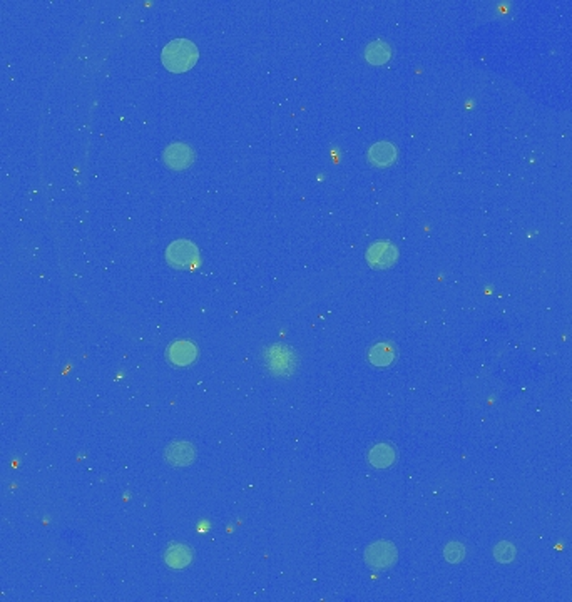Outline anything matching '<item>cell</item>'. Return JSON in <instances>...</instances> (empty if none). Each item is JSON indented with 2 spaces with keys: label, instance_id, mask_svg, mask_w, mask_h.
Here are the masks:
<instances>
[{
  "label": "cell",
  "instance_id": "1",
  "mask_svg": "<svg viewBox=\"0 0 572 602\" xmlns=\"http://www.w3.org/2000/svg\"><path fill=\"white\" fill-rule=\"evenodd\" d=\"M199 52L194 42L187 39H174L164 46L161 52V61L168 70L181 74L189 70L198 61Z\"/></svg>",
  "mask_w": 572,
  "mask_h": 602
},
{
  "label": "cell",
  "instance_id": "2",
  "mask_svg": "<svg viewBox=\"0 0 572 602\" xmlns=\"http://www.w3.org/2000/svg\"><path fill=\"white\" fill-rule=\"evenodd\" d=\"M166 261L178 270H189L199 261V251L191 241L178 239L166 249Z\"/></svg>",
  "mask_w": 572,
  "mask_h": 602
},
{
  "label": "cell",
  "instance_id": "3",
  "mask_svg": "<svg viewBox=\"0 0 572 602\" xmlns=\"http://www.w3.org/2000/svg\"><path fill=\"white\" fill-rule=\"evenodd\" d=\"M397 557H399L397 547L393 546L392 542H387V541L373 542L372 546L366 547L365 551L366 564H368L372 569H378V570L392 567V565L397 562Z\"/></svg>",
  "mask_w": 572,
  "mask_h": 602
},
{
  "label": "cell",
  "instance_id": "4",
  "mask_svg": "<svg viewBox=\"0 0 572 602\" xmlns=\"http://www.w3.org/2000/svg\"><path fill=\"white\" fill-rule=\"evenodd\" d=\"M366 263L375 270H385L390 268L393 263L399 260V249L387 241H377L365 254Z\"/></svg>",
  "mask_w": 572,
  "mask_h": 602
},
{
  "label": "cell",
  "instance_id": "5",
  "mask_svg": "<svg viewBox=\"0 0 572 602\" xmlns=\"http://www.w3.org/2000/svg\"><path fill=\"white\" fill-rule=\"evenodd\" d=\"M164 163L168 164L171 169L181 171V169L189 168L194 163V151L185 142H173L169 144L163 153Z\"/></svg>",
  "mask_w": 572,
  "mask_h": 602
},
{
  "label": "cell",
  "instance_id": "6",
  "mask_svg": "<svg viewBox=\"0 0 572 602\" xmlns=\"http://www.w3.org/2000/svg\"><path fill=\"white\" fill-rule=\"evenodd\" d=\"M266 360H268V367H270V370L275 375H281V377H285V375L293 372L294 355L292 353L290 348H285L281 345L270 348V351H268L266 355Z\"/></svg>",
  "mask_w": 572,
  "mask_h": 602
},
{
  "label": "cell",
  "instance_id": "7",
  "mask_svg": "<svg viewBox=\"0 0 572 602\" xmlns=\"http://www.w3.org/2000/svg\"><path fill=\"white\" fill-rule=\"evenodd\" d=\"M198 356L194 343L187 340H178L168 348V358L176 367H186V365L193 363Z\"/></svg>",
  "mask_w": 572,
  "mask_h": 602
},
{
  "label": "cell",
  "instance_id": "8",
  "mask_svg": "<svg viewBox=\"0 0 572 602\" xmlns=\"http://www.w3.org/2000/svg\"><path fill=\"white\" fill-rule=\"evenodd\" d=\"M164 457L174 467H185L194 460L196 450L187 441H173L171 445H168Z\"/></svg>",
  "mask_w": 572,
  "mask_h": 602
},
{
  "label": "cell",
  "instance_id": "9",
  "mask_svg": "<svg viewBox=\"0 0 572 602\" xmlns=\"http://www.w3.org/2000/svg\"><path fill=\"white\" fill-rule=\"evenodd\" d=\"M397 159V147L390 142H377L370 147L368 161L377 168H385Z\"/></svg>",
  "mask_w": 572,
  "mask_h": 602
},
{
  "label": "cell",
  "instance_id": "10",
  "mask_svg": "<svg viewBox=\"0 0 572 602\" xmlns=\"http://www.w3.org/2000/svg\"><path fill=\"white\" fill-rule=\"evenodd\" d=\"M395 458H397L395 449L387 444L375 445V447L368 452V462L377 468L390 467L392 463H395Z\"/></svg>",
  "mask_w": 572,
  "mask_h": 602
},
{
  "label": "cell",
  "instance_id": "11",
  "mask_svg": "<svg viewBox=\"0 0 572 602\" xmlns=\"http://www.w3.org/2000/svg\"><path fill=\"white\" fill-rule=\"evenodd\" d=\"M164 559H166V564L171 565L173 569H182L189 564L191 559H193V554H191L189 548L182 546V544H174V546H171L166 551Z\"/></svg>",
  "mask_w": 572,
  "mask_h": 602
},
{
  "label": "cell",
  "instance_id": "12",
  "mask_svg": "<svg viewBox=\"0 0 572 602\" xmlns=\"http://www.w3.org/2000/svg\"><path fill=\"white\" fill-rule=\"evenodd\" d=\"M368 358L375 367H387L395 360V348L390 343H377L372 350H370Z\"/></svg>",
  "mask_w": 572,
  "mask_h": 602
},
{
  "label": "cell",
  "instance_id": "13",
  "mask_svg": "<svg viewBox=\"0 0 572 602\" xmlns=\"http://www.w3.org/2000/svg\"><path fill=\"white\" fill-rule=\"evenodd\" d=\"M365 57L370 64H383L390 57V47L383 40H375L365 49Z\"/></svg>",
  "mask_w": 572,
  "mask_h": 602
},
{
  "label": "cell",
  "instance_id": "14",
  "mask_svg": "<svg viewBox=\"0 0 572 602\" xmlns=\"http://www.w3.org/2000/svg\"><path fill=\"white\" fill-rule=\"evenodd\" d=\"M445 559L449 560V562H460L464 559V554H466V548H464V546L462 544H459V542H452V544H449V546L445 547Z\"/></svg>",
  "mask_w": 572,
  "mask_h": 602
},
{
  "label": "cell",
  "instance_id": "15",
  "mask_svg": "<svg viewBox=\"0 0 572 602\" xmlns=\"http://www.w3.org/2000/svg\"><path fill=\"white\" fill-rule=\"evenodd\" d=\"M516 557V548H514L509 542H500L495 547V559L500 562H511Z\"/></svg>",
  "mask_w": 572,
  "mask_h": 602
}]
</instances>
